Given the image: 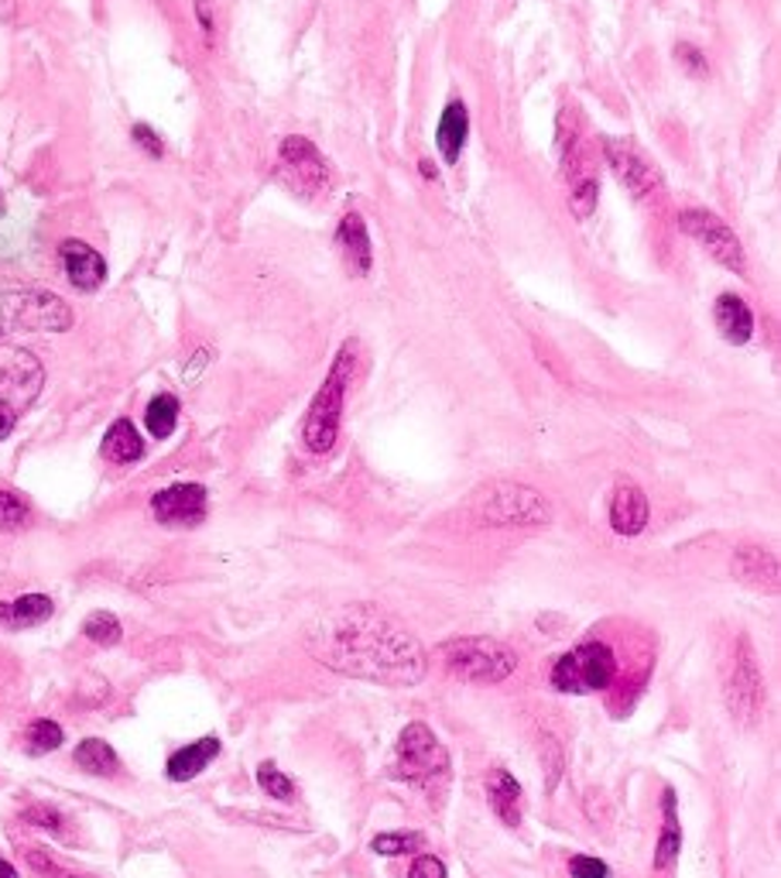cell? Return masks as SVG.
I'll use <instances>...</instances> for the list:
<instances>
[{
  "mask_svg": "<svg viewBox=\"0 0 781 878\" xmlns=\"http://www.w3.org/2000/svg\"><path fill=\"white\" fill-rule=\"evenodd\" d=\"M305 649L336 673L395 690L419 686L429 669L419 638L371 604H350L319 617L305 635Z\"/></svg>",
  "mask_w": 781,
  "mask_h": 878,
  "instance_id": "6da1fadb",
  "label": "cell"
},
{
  "mask_svg": "<svg viewBox=\"0 0 781 878\" xmlns=\"http://www.w3.org/2000/svg\"><path fill=\"white\" fill-rule=\"evenodd\" d=\"M474 519L490 529H525V525H545L552 519V505L545 495H538L528 484L498 481L483 487L474 498Z\"/></svg>",
  "mask_w": 781,
  "mask_h": 878,
  "instance_id": "7a4b0ae2",
  "label": "cell"
},
{
  "mask_svg": "<svg viewBox=\"0 0 781 878\" xmlns=\"http://www.w3.org/2000/svg\"><path fill=\"white\" fill-rule=\"evenodd\" d=\"M72 326L66 299L45 289H0V340L14 333H62Z\"/></svg>",
  "mask_w": 781,
  "mask_h": 878,
  "instance_id": "3957f363",
  "label": "cell"
},
{
  "mask_svg": "<svg viewBox=\"0 0 781 878\" xmlns=\"http://www.w3.org/2000/svg\"><path fill=\"white\" fill-rule=\"evenodd\" d=\"M350 371H353V340H347V347L336 354L326 381L319 384L316 398H312V405L305 412V443H308L312 453H329L336 447Z\"/></svg>",
  "mask_w": 781,
  "mask_h": 878,
  "instance_id": "277c9868",
  "label": "cell"
},
{
  "mask_svg": "<svg viewBox=\"0 0 781 878\" xmlns=\"http://www.w3.org/2000/svg\"><path fill=\"white\" fill-rule=\"evenodd\" d=\"M442 656H446L450 673L466 683H501L517 669L514 649H508L498 638H483V635L456 638L442 649Z\"/></svg>",
  "mask_w": 781,
  "mask_h": 878,
  "instance_id": "5b68a950",
  "label": "cell"
},
{
  "mask_svg": "<svg viewBox=\"0 0 781 878\" xmlns=\"http://www.w3.org/2000/svg\"><path fill=\"white\" fill-rule=\"evenodd\" d=\"M617 673V659L604 642H583L552 666V686L562 693L607 690Z\"/></svg>",
  "mask_w": 781,
  "mask_h": 878,
  "instance_id": "8992f818",
  "label": "cell"
},
{
  "mask_svg": "<svg viewBox=\"0 0 781 878\" xmlns=\"http://www.w3.org/2000/svg\"><path fill=\"white\" fill-rule=\"evenodd\" d=\"M395 769L401 779L429 786L450 776V752L426 725H408L398 738Z\"/></svg>",
  "mask_w": 781,
  "mask_h": 878,
  "instance_id": "52a82bcc",
  "label": "cell"
},
{
  "mask_svg": "<svg viewBox=\"0 0 781 878\" xmlns=\"http://www.w3.org/2000/svg\"><path fill=\"white\" fill-rule=\"evenodd\" d=\"M723 696H726V707H731L734 720H741V725H754V720H758L761 711H765V701H768L765 677H761L758 656H754V649H750L744 638H741V645L734 649Z\"/></svg>",
  "mask_w": 781,
  "mask_h": 878,
  "instance_id": "ba28073f",
  "label": "cell"
},
{
  "mask_svg": "<svg viewBox=\"0 0 781 878\" xmlns=\"http://www.w3.org/2000/svg\"><path fill=\"white\" fill-rule=\"evenodd\" d=\"M679 227L686 230V234H689L702 251H710L723 268H731V272H737V275L747 272V257H744V247H741L737 234H734V230L726 227L716 213L699 210V206H692V210H686V213L679 217Z\"/></svg>",
  "mask_w": 781,
  "mask_h": 878,
  "instance_id": "9c48e42d",
  "label": "cell"
},
{
  "mask_svg": "<svg viewBox=\"0 0 781 878\" xmlns=\"http://www.w3.org/2000/svg\"><path fill=\"white\" fill-rule=\"evenodd\" d=\"M281 175L292 178V186L302 196H319L329 189V169L323 162V154L305 138L281 141Z\"/></svg>",
  "mask_w": 781,
  "mask_h": 878,
  "instance_id": "30bf717a",
  "label": "cell"
},
{
  "mask_svg": "<svg viewBox=\"0 0 781 878\" xmlns=\"http://www.w3.org/2000/svg\"><path fill=\"white\" fill-rule=\"evenodd\" d=\"M604 154H607L610 169L617 172V178H620L623 186H628V193H631L634 199L662 196V175H658V169L651 165L634 145L617 141V138H607V141H604Z\"/></svg>",
  "mask_w": 781,
  "mask_h": 878,
  "instance_id": "8fae6325",
  "label": "cell"
},
{
  "mask_svg": "<svg viewBox=\"0 0 781 878\" xmlns=\"http://www.w3.org/2000/svg\"><path fill=\"white\" fill-rule=\"evenodd\" d=\"M151 511L162 525L189 529L199 525L206 515V487L199 484H172L151 498Z\"/></svg>",
  "mask_w": 781,
  "mask_h": 878,
  "instance_id": "7c38bea8",
  "label": "cell"
},
{
  "mask_svg": "<svg viewBox=\"0 0 781 878\" xmlns=\"http://www.w3.org/2000/svg\"><path fill=\"white\" fill-rule=\"evenodd\" d=\"M62 254V265H66V275L75 289H83V292H93L103 286V278H107V262L83 241H62L59 247Z\"/></svg>",
  "mask_w": 781,
  "mask_h": 878,
  "instance_id": "4fadbf2b",
  "label": "cell"
},
{
  "mask_svg": "<svg viewBox=\"0 0 781 878\" xmlns=\"http://www.w3.org/2000/svg\"><path fill=\"white\" fill-rule=\"evenodd\" d=\"M734 577L758 593H778V556L761 546H744L734 553Z\"/></svg>",
  "mask_w": 781,
  "mask_h": 878,
  "instance_id": "5bb4252c",
  "label": "cell"
},
{
  "mask_svg": "<svg viewBox=\"0 0 781 878\" xmlns=\"http://www.w3.org/2000/svg\"><path fill=\"white\" fill-rule=\"evenodd\" d=\"M610 525L617 535H638L648 525V498L638 484H620L610 501Z\"/></svg>",
  "mask_w": 781,
  "mask_h": 878,
  "instance_id": "9a60e30c",
  "label": "cell"
},
{
  "mask_svg": "<svg viewBox=\"0 0 781 878\" xmlns=\"http://www.w3.org/2000/svg\"><path fill=\"white\" fill-rule=\"evenodd\" d=\"M0 384H4V402L8 405H11V398H21L24 405H28L38 395V389H42V365H38L32 354L18 350L14 354V365L4 368V374H0Z\"/></svg>",
  "mask_w": 781,
  "mask_h": 878,
  "instance_id": "2e32d148",
  "label": "cell"
},
{
  "mask_svg": "<svg viewBox=\"0 0 781 878\" xmlns=\"http://www.w3.org/2000/svg\"><path fill=\"white\" fill-rule=\"evenodd\" d=\"M336 244H340L343 257L350 272L357 275H368L371 272V238H368V227H363V217L360 213H347L340 230H336Z\"/></svg>",
  "mask_w": 781,
  "mask_h": 878,
  "instance_id": "e0dca14e",
  "label": "cell"
},
{
  "mask_svg": "<svg viewBox=\"0 0 781 878\" xmlns=\"http://www.w3.org/2000/svg\"><path fill=\"white\" fill-rule=\"evenodd\" d=\"M217 755H220V738H213V735L210 738H199V741H193L186 748H178V752L168 759L165 772H168V779L186 783V779H196L199 772L210 765Z\"/></svg>",
  "mask_w": 781,
  "mask_h": 878,
  "instance_id": "ac0fdd59",
  "label": "cell"
},
{
  "mask_svg": "<svg viewBox=\"0 0 781 878\" xmlns=\"http://www.w3.org/2000/svg\"><path fill=\"white\" fill-rule=\"evenodd\" d=\"M713 316H716V330L723 333L731 344H747L750 333H754V316H750V305L734 296V292H723L713 305Z\"/></svg>",
  "mask_w": 781,
  "mask_h": 878,
  "instance_id": "d6986e66",
  "label": "cell"
},
{
  "mask_svg": "<svg viewBox=\"0 0 781 878\" xmlns=\"http://www.w3.org/2000/svg\"><path fill=\"white\" fill-rule=\"evenodd\" d=\"M51 611H56V604H51V598H45V593H24V598L18 601H8V604H0V625L4 628H35L42 622H48Z\"/></svg>",
  "mask_w": 781,
  "mask_h": 878,
  "instance_id": "ffe728a7",
  "label": "cell"
},
{
  "mask_svg": "<svg viewBox=\"0 0 781 878\" xmlns=\"http://www.w3.org/2000/svg\"><path fill=\"white\" fill-rule=\"evenodd\" d=\"M466 138H470V114H466L463 103H450L439 117V127H435V145L442 151V159L456 162Z\"/></svg>",
  "mask_w": 781,
  "mask_h": 878,
  "instance_id": "44dd1931",
  "label": "cell"
},
{
  "mask_svg": "<svg viewBox=\"0 0 781 878\" xmlns=\"http://www.w3.org/2000/svg\"><path fill=\"white\" fill-rule=\"evenodd\" d=\"M490 807L498 813L508 828H517L521 823V786L517 779L511 776L508 769H498L490 779Z\"/></svg>",
  "mask_w": 781,
  "mask_h": 878,
  "instance_id": "7402d4cb",
  "label": "cell"
},
{
  "mask_svg": "<svg viewBox=\"0 0 781 878\" xmlns=\"http://www.w3.org/2000/svg\"><path fill=\"white\" fill-rule=\"evenodd\" d=\"M100 450H103V457L114 460V463H135V460H141L144 443H141V436H138L135 426H130L127 419H117L107 429V436H103V447Z\"/></svg>",
  "mask_w": 781,
  "mask_h": 878,
  "instance_id": "603a6c76",
  "label": "cell"
},
{
  "mask_svg": "<svg viewBox=\"0 0 781 878\" xmlns=\"http://www.w3.org/2000/svg\"><path fill=\"white\" fill-rule=\"evenodd\" d=\"M72 759H75V765H80L83 772H90V776H114V772L120 769L117 752L103 738L80 741V748L72 752Z\"/></svg>",
  "mask_w": 781,
  "mask_h": 878,
  "instance_id": "cb8c5ba5",
  "label": "cell"
},
{
  "mask_svg": "<svg viewBox=\"0 0 781 878\" xmlns=\"http://www.w3.org/2000/svg\"><path fill=\"white\" fill-rule=\"evenodd\" d=\"M683 847V834H679V820H675V793H665V828H662V841H658V855H655V868H668L675 862Z\"/></svg>",
  "mask_w": 781,
  "mask_h": 878,
  "instance_id": "d4e9b609",
  "label": "cell"
},
{
  "mask_svg": "<svg viewBox=\"0 0 781 878\" xmlns=\"http://www.w3.org/2000/svg\"><path fill=\"white\" fill-rule=\"evenodd\" d=\"M178 423V398L175 395H159V398H151V405L144 408V426L151 429V436H172Z\"/></svg>",
  "mask_w": 781,
  "mask_h": 878,
  "instance_id": "484cf974",
  "label": "cell"
},
{
  "mask_svg": "<svg viewBox=\"0 0 781 878\" xmlns=\"http://www.w3.org/2000/svg\"><path fill=\"white\" fill-rule=\"evenodd\" d=\"M62 728L56 725V720H35V725L28 728V741H24V748H28V755H48V752H56V748H62Z\"/></svg>",
  "mask_w": 781,
  "mask_h": 878,
  "instance_id": "4316f807",
  "label": "cell"
},
{
  "mask_svg": "<svg viewBox=\"0 0 781 878\" xmlns=\"http://www.w3.org/2000/svg\"><path fill=\"white\" fill-rule=\"evenodd\" d=\"M83 632H86V638L90 642H96V645H117L120 642V622L117 617L110 614V611H93L86 622H83Z\"/></svg>",
  "mask_w": 781,
  "mask_h": 878,
  "instance_id": "83f0119b",
  "label": "cell"
},
{
  "mask_svg": "<svg viewBox=\"0 0 781 878\" xmlns=\"http://www.w3.org/2000/svg\"><path fill=\"white\" fill-rule=\"evenodd\" d=\"M257 786L265 789L268 796L281 799V804H289V799L295 796V783L284 776V772H278L271 762H265V765L257 769Z\"/></svg>",
  "mask_w": 781,
  "mask_h": 878,
  "instance_id": "f1b7e54d",
  "label": "cell"
},
{
  "mask_svg": "<svg viewBox=\"0 0 781 878\" xmlns=\"http://www.w3.org/2000/svg\"><path fill=\"white\" fill-rule=\"evenodd\" d=\"M426 841L422 834H381L371 841V851L374 855H387V858H395V855H411V851H419Z\"/></svg>",
  "mask_w": 781,
  "mask_h": 878,
  "instance_id": "f546056e",
  "label": "cell"
},
{
  "mask_svg": "<svg viewBox=\"0 0 781 878\" xmlns=\"http://www.w3.org/2000/svg\"><path fill=\"white\" fill-rule=\"evenodd\" d=\"M28 522V505H24L14 490H0V532L21 529Z\"/></svg>",
  "mask_w": 781,
  "mask_h": 878,
  "instance_id": "4dcf8cb0",
  "label": "cell"
},
{
  "mask_svg": "<svg viewBox=\"0 0 781 878\" xmlns=\"http://www.w3.org/2000/svg\"><path fill=\"white\" fill-rule=\"evenodd\" d=\"M24 820L35 823V828L48 831V834H62L66 831V820L59 810H51V807H32L28 813H24Z\"/></svg>",
  "mask_w": 781,
  "mask_h": 878,
  "instance_id": "1f68e13d",
  "label": "cell"
},
{
  "mask_svg": "<svg viewBox=\"0 0 781 878\" xmlns=\"http://www.w3.org/2000/svg\"><path fill=\"white\" fill-rule=\"evenodd\" d=\"M569 868H572V878H610V868L601 858H590V855H576L569 862Z\"/></svg>",
  "mask_w": 781,
  "mask_h": 878,
  "instance_id": "d6a6232c",
  "label": "cell"
},
{
  "mask_svg": "<svg viewBox=\"0 0 781 878\" xmlns=\"http://www.w3.org/2000/svg\"><path fill=\"white\" fill-rule=\"evenodd\" d=\"M408 878H446V865H442L435 855H422V858H415Z\"/></svg>",
  "mask_w": 781,
  "mask_h": 878,
  "instance_id": "836d02e7",
  "label": "cell"
},
{
  "mask_svg": "<svg viewBox=\"0 0 781 878\" xmlns=\"http://www.w3.org/2000/svg\"><path fill=\"white\" fill-rule=\"evenodd\" d=\"M135 141L148 151V154H154V159H159V154L165 151V145H162V138L151 131L148 124H135Z\"/></svg>",
  "mask_w": 781,
  "mask_h": 878,
  "instance_id": "e575fe53",
  "label": "cell"
},
{
  "mask_svg": "<svg viewBox=\"0 0 781 878\" xmlns=\"http://www.w3.org/2000/svg\"><path fill=\"white\" fill-rule=\"evenodd\" d=\"M14 423H18V412H14L4 398H0V439H8V436H11Z\"/></svg>",
  "mask_w": 781,
  "mask_h": 878,
  "instance_id": "d590c367",
  "label": "cell"
},
{
  "mask_svg": "<svg viewBox=\"0 0 781 878\" xmlns=\"http://www.w3.org/2000/svg\"><path fill=\"white\" fill-rule=\"evenodd\" d=\"M675 56H679V59H689L692 72H702V69H707V62H702V56H699V51H692L689 45H683L679 51H675Z\"/></svg>",
  "mask_w": 781,
  "mask_h": 878,
  "instance_id": "8d00e7d4",
  "label": "cell"
},
{
  "mask_svg": "<svg viewBox=\"0 0 781 878\" xmlns=\"http://www.w3.org/2000/svg\"><path fill=\"white\" fill-rule=\"evenodd\" d=\"M196 8H199V21H202V28L206 35L213 32V14H210V0H196Z\"/></svg>",
  "mask_w": 781,
  "mask_h": 878,
  "instance_id": "74e56055",
  "label": "cell"
},
{
  "mask_svg": "<svg viewBox=\"0 0 781 878\" xmlns=\"http://www.w3.org/2000/svg\"><path fill=\"white\" fill-rule=\"evenodd\" d=\"M0 878H18L14 865H8V862H0Z\"/></svg>",
  "mask_w": 781,
  "mask_h": 878,
  "instance_id": "f35d334b",
  "label": "cell"
},
{
  "mask_svg": "<svg viewBox=\"0 0 781 878\" xmlns=\"http://www.w3.org/2000/svg\"><path fill=\"white\" fill-rule=\"evenodd\" d=\"M69 878H80V875H69Z\"/></svg>",
  "mask_w": 781,
  "mask_h": 878,
  "instance_id": "ab89813d",
  "label": "cell"
}]
</instances>
